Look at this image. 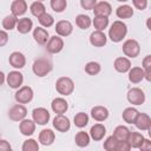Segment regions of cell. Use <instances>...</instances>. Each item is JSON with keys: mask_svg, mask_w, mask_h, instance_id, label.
Segmentation results:
<instances>
[{"mask_svg": "<svg viewBox=\"0 0 151 151\" xmlns=\"http://www.w3.org/2000/svg\"><path fill=\"white\" fill-rule=\"evenodd\" d=\"M51 8L57 12V13H63L66 7H67V1L66 0H51L50 1Z\"/></svg>", "mask_w": 151, "mask_h": 151, "instance_id": "cell-40", "label": "cell"}, {"mask_svg": "<svg viewBox=\"0 0 151 151\" xmlns=\"http://www.w3.org/2000/svg\"><path fill=\"white\" fill-rule=\"evenodd\" d=\"M117 1H119V2H126V1H129V0H117Z\"/></svg>", "mask_w": 151, "mask_h": 151, "instance_id": "cell-50", "label": "cell"}, {"mask_svg": "<svg viewBox=\"0 0 151 151\" xmlns=\"http://www.w3.org/2000/svg\"><path fill=\"white\" fill-rule=\"evenodd\" d=\"M51 114L47 109L45 107H35L32 111V119L38 125H46L50 122Z\"/></svg>", "mask_w": 151, "mask_h": 151, "instance_id": "cell-7", "label": "cell"}, {"mask_svg": "<svg viewBox=\"0 0 151 151\" xmlns=\"http://www.w3.org/2000/svg\"><path fill=\"white\" fill-rule=\"evenodd\" d=\"M64 48V40L59 35H53L50 37L48 41L46 42V51L51 54H57L61 52Z\"/></svg>", "mask_w": 151, "mask_h": 151, "instance_id": "cell-8", "label": "cell"}, {"mask_svg": "<svg viewBox=\"0 0 151 151\" xmlns=\"http://www.w3.org/2000/svg\"><path fill=\"white\" fill-rule=\"evenodd\" d=\"M33 90L29 86H21L17 90L15 94H14V99L17 103L19 104H28L29 101H32L33 99Z\"/></svg>", "mask_w": 151, "mask_h": 151, "instance_id": "cell-5", "label": "cell"}, {"mask_svg": "<svg viewBox=\"0 0 151 151\" xmlns=\"http://www.w3.org/2000/svg\"><path fill=\"white\" fill-rule=\"evenodd\" d=\"M39 143L44 146H50L53 144L54 139H55V133L51 130V129H44L39 132Z\"/></svg>", "mask_w": 151, "mask_h": 151, "instance_id": "cell-22", "label": "cell"}, {"mask_svg": "<svg viewBox=\"0 0 151 151\" xmlns=\"http://www.w3.org/2000/svg\"><path fill=\"white\" fill-rule=\"evenodd\" d=\"M107 38L104 33V31H93L90 34V44L94 47H103L106 45Z\"/></svg>", "mask_w": 151, "mask_h": 151, "instance_id": "cell-18", "label": "cell"}, {"mask_svg": "<svg viewBox=\"0 0 151 151\" xmlns=\"http://www.w3.org/2000/svg\"><path fill=\"white\" fill-rule=\"evenodd\" d=\"M11 149H12L11 144L6 139H1L0 138V151H9Z\"/></svg>", "mask_w": 151, "mask_h": 151, "instance_id": "cell-48", "label": "cell"}, {"mask_svg": "<svg viewBox=\"0 0 151 151\" xmlns=\"http://www.w3.org/2000/svg\"><path fill=\"white\" fill-rule=\"evenodd\" d=\"M8 63L12 67H14L15 70H21L25 67L26 65V57L24 53L19 52V51H14L9 54L8 57Z\"/></svg>", "mask_w": 151, "mask_h": 151, "instance_id": "cell-11", "label": "cell"}, {"mask_svg": "<svg viewBox=\"0 0 151 151\" xmlns=\"http://www.w3.org/2000/svg\"><path fill=\"white\" fill-rule=\"evenodd\" d=\"M126 98L127 101L132 105H142L145 101V93L139 87H132L127 91Z\"/></svg>", "mask_w": 151, "mask_h": 151, "instance_id": "cell-6", "label": "cell"}, {"mask_svg": "<svg viewBox=\"0 0 151 151\" xmlns=\"http://www.w3.org/2000/svg\"><path fill=\"white\" fill-rule=\"evenodd\" d=\"M88 119L90 118H88L87 113H85V112H78L74 116V118H73V123H74V125L77 127L83 129V127H85L88 124Z\"/></svg>", "mask_w": 151, "mask_h": 151, "instance_id": "cell-36", "label": "cell"}, {"mask_svg": "<svg viewBox=\"0 0 151 151\" xmlns=\"http://www.w3.org/2000/svg\"><path fill=\"white\" fill-rule=\"evenodd\" d=\"M96 4H97V0H80V6L86 11L93 9Z\"/></svg>", "mask_w": 151, "mask_h": 151, "instance_id": "cell-44", "label": "cell"}, {"mask_svg": "<svg viewBox=\"0 0 151 151\" xmlns=\"http://www.w3.org/2000/svg\"><path fill=\"white\" fill-rule=\"evenodd\" d=\"M117 142H118V140H117L113 136L107 137V138L104 140V143H103V147H104V150H106V151H116Z\"/></svg>", "mask_w": 151, "mask_h": 151, "instance_id": "cell-42", "label": "cell"}, {"mask_svg": "<svg viewBox=\"0 0 151 151\" xmlns=\"http://www.w3.org/2000/svg\"><path fill=\"white\" fill-rule=\"evenodd\" d=\"M88 134H90L91 139H93L94 142H99V140H101L105 137V134H106V127L104 126V124H101L99 122V123H97V124H94V125L91 126Z\"/></svg>", "mask_w": 151, "mask_h": 151, "instance_id": "cell-19", "label": "cell"}, {"mask_svg": "<svg viewBox=\"0 0 151 151\" xmlns=\"http://www.w3.org/2000/svg\"><path fill=\"white\" fill-rule=\"evenodd\" d=\"M21 150L22 151H38L39 150V143L33 138H28L24 142Z\"/></svg>", "mask_w": 151, "mask_h": 151, "instance_id": "cell-41", "label": "cell"}, {"mask_svg": "<svg viewBox=\"0 0 151 151\" xmlns=\"http://www.w3.org/2000/svg\"><path fill=\"white\" fill-rule=\"evenodd\" d=\"M29 11H31L32 15H34L35 18H39L41 14H44L46 12V7H45V5L41 1H38L37 0V1H34V2L31 4Z\"/></svg>", "mask_w": 151, "mask_h": 151, "instance_id": "cell-34", "label": "cell"}, {"mask_svg": "<svg viewBox=\"0 0 151 151\" xmlns=\"http://www.w3.org/2000/svg\"><path fill=\"white\" fill-rule=\"evenodd\" d=\"M27 116V109L24 104H15L8 110V118L13 122H20Z\"/></svg>", "mask_w": 151, "mask_h": 151, "instance_id": "cell-9", "label": "cell"}, {"mask_svg": "<svg viewBox=\"0 0 151 151\" xmlns=\"http://www.w3.org/2000/svg\"><path fill=\"white\" fill-rule=\"evenodd\" d=\"M127 34V26L122 20H116L109 28V38L113 42H120Z\"/></svg>", "mask_w": 151, "mask_h": 151, "instance_id": "cell-1", "label": "cell"}, {"mask_svg": "<svg viewBox=\"0 0 151 151\" xmlns=\"http://www.w3.org/2000/svg\"><path fill=\"white\" fill-rule=\"evenodd\" d=\"M51 109L57 114H64L68 110V103L63 97H57L51 103Z\"/></svg>", "mask_w": 151, "mask_h": 151, "instance_id": "cell-16", "label": "cell"}, {"mask_svg": "<svg viewBox=\"0 0 151 151\" xmlns=\"http://www.w3.org/2000/svg\"><path fill=\"white\" fill-rule=\"evenodd\" d=\"M116 15L119 19H130L133 15V8L130 5H126V4L120 5L116 9Z\"/></svg>", "mask_w": 151, "mask_h": 151, "instance_id": "cell-28", "label": "cell"}, {"mask_svg": "<svg viewBox=\"0 0 151 151\" xmlns=\"http://www.w3.org/2000/svg\"><path fill=\"white\" fill-rule=\"evenodd\" d=\"M113 67L119 73H127L129 70L132 66H131V61H130L129 58H126V57H118L113 61Z\"/></svg>", "mask_w": 151, "mask_h": 151, "instance_id": "cell-21", "label": "cell"}, {"mask_svg": "<svg viewBox=\"0 0 151 151\" xmlns=\"http://www.w3.org/2000/svg\"><path fill=\"white\" fill-rule=\"evenodd\" d=\"M90 140H91V137L87 132L85 131H79L76 133L74 136V142L76 144L79 146V147H85L90 144Z\"/></svg>", "mask_w": 151, "mask_h": 151, "instance_id": "cell-30", "label": "cell"}, {"mask_svg": "<svg viewBox=\"0 0 151 151\" xmlns=\"http://www.w3.org/2000/svg\"><path fill=\"white\" fill-rule=\"evenodd\" d=\"M122 50L126 58H137L140 53V45L134 39H127L123 42Z\"/></svg>", "mask_w": 151, "mask_h": 151, "instance_id": "cell-4", "label": "cell"}, {"mask_svg": "<svg viewBox=\"0 0 151 151\" xmlns=\"http://www.w3.org/2000/svg\"><path fill=\"white\" fill-rule=\"evenodd\" d=\"M132 4L139 11H144L147 7V0H132Z\"/></svg>", "mask_w": 151, "mask_h": 151, "instance_id": "cell-45", "label": "cell"}, {"mask_svg": "<svg viewBox=\"0 0 151 151\" xmlns=\"http://www.w3.org/2000/svg\"><path fill=\"white\" fill-rule=\"evenodd\" d=\"M15 28L20 34H27L33 29V21L29 18H26V17L20 18V19H18Z\"/></svg>", "mask_w": 151, "mask_h": 151, "instance_id": "cell-25", "label": "cell"}, {"mask_svg": "<svg viewBox=\"0 0 151 151\" xmlns=\"http://www.w3.org/2000/svg\"><path fill=\"white\" fill-rule=\"evenodd\" d=\"M19 130L21 132V134L26 136V137H31L34 132H35V126L37 124L34 123L33 119H27V118H24L22 120L19 122Z\"/></svg>", "mask_w": 151, "mask_h": 151, "instance_id": "cell-15", "label": "cell"}, {"mask_svg": "<svg viewBox=\"0 0 151 151\" xmlns=\"http://www.w3.org/2000/svg\"><path fill=\"white\" fill-rule=\"evenodd\" d=\"M138 113H139V112H138L137 109H134V107H126V109L123 111V113H122V118H123V120H124L125 123H127V124H133Z\"/></svg>", "mask_w": 151, "mask_h": 151, "instance_id": "cell-29", "label": "cell"}, {"mask_svg": "<svg viewBox=\"0 0 151 151\" xmlns=\"http://www.w3.org/2000/svg\"><path fill=\"white\" fill-rule=\"evenodd\" d=\"M93 13L94 15L98 17H110L112 13V6L107 1H99L94 5L93 7Z\"/></svg>", "mask_w": 151, "mask_h": 151, "instance_id": "cell-17", "label": "cell"}, {"mask_svg": "<svg viewBox=\"0 0 151 151\" xmlns=\"http://www.w3.org/2000/svg\"><path fill=\"white\" fill-rule=\"evenodd\" d=\"M52 125H53V127H54L58 132H67V131L71 129L70 119H68L66 116H64V114H57V116L53 118Z\"/></svg>", "mask_w": 151, "mask_h": 151, "instance_id": "cell-12", "label": "cell"}, {"mask_svg": "<svg viewBox=\"0 0 151 151\" xmlns=\"http://www.w3.org/2000/svg\"><path fill=\"white\" fill-rule=\"evenodd\" d=\"M127 143L130 144L131 149H139L140 144L143 143L144 140V136L140 133V132H134V131H130L129 133V137H127Z\"/></svg>", "mask_w": 151, "mask_h": 151, "instance_id": "cell-27", "label": "cell"}, {"mask_svg": "<svg viewBox=\"0 0 151 151\" xmlns=\"http://www.w3.org/2000/svg\"><path fill=\"white\" fill-rule=\"evenodd\" d=\"M33 38H34L35 42H38L39 45H46V42L50 39V34L46 28L39 26L33 29Z\"/></svg>", "mask_w": 151, "mask_h": 151, "instance_id": "cell-23", "label": "cell"}, {"mask_svg": "<svg viewBox=\"0 0 151 151\" xmlns=\"http://www.w3.org/2000/svg\"><path fill=\"white\" fill-rule=\"evenodd\" d=\"M27 9H28V6L26 0H13V2L11 4V13L17 18L24 15L27 12Z\"/></svg>", "mask_w": 151, "mask_h": 151, "instance_id": "cell-20", "label": "cell"}, {"mask_svg": "<svg viewBox=\"0 0 151 151\" xmlns=\"http://www.w3.org/2000/svg\"><path fill=\"white\" fill-rule=\"evenodd\" d=\"M127 77H129V80L130 83L132 84H139L143 79H144V70L139 66H134V67H131L127 72Z\"/></svg>", "mask_w": 151, "mask_h": 151, "instance_id": "cell-26", "label": "cell"}, {"mask_svg": "<svg viewBox=\"0 0 151 151\" xmlns=\"http://www.w3.org/2000/svg\"><path fill=\"white\" fill-rule=\"evenodd\" d=\"M38 21H39L40 26L44 27V28H48V27H51V26L54 25V18L51 14H48L47 12H45L44 14H41L38 18Z\"/></svg>", "mask_w": 151, "mask_h": 151, "instance_id": "cell-38", "label": "cell"}, {"mask_svg": "<svg viewBox=\"0 0 151 151\" xmlns=\"http://www.w3.org/2000/svg\"><path fill=\"white\" fill-rule=\"evenodd\" d=\"M5 81H6V76H5V73H4L2 71H0V86H1Z\"/></svg>", "mask_w": 151, "mask_h": 151, "instance_id": "cell-49", "label": "cell"}, {"mask_svg": "<svg viewBox=\"0 0 151 151\" xmlns=\"http://www.w3.org/2000/svg\"><path fill=\"white\" fill-rule=\"evenodd\" d=\"M55 90L59 94L67 97L74 91V81L70 77H60L55 81Z\"/></svg>", "mask_w": 151, "mask_h": 151, "instance_id": "cell-3", "label": "cell"}, {"mask_svg": "<svg viewBox=\"0 0 151 151\" xmlns=\"http://www.w3.org/2000/svg\"><path fill=\"white\" fill-rule=\"evenodd\" d=\"M54 31H55L57 35H59L61 38L63 37H68L73 32V25L68 20H59L55 24Z\"/></svg>", "mask_w": 151, "mask_h": 151, "instance_id": "cell-13", "label": "cell"}, {"mask_svg": "<svg viewBox=\"0 0 151 151\" xmlns=\"http://www.w3.org/2000/svg\"><path fill=\"white\" fill-rule=\"evenodd\" d=\"M8 39H9V38H8V33H7V31H5V29H0V47L7 45Z\"/></svg>", "mask_w": 151, "mask_h": 151, "instance_id": "cell-46", "label": "cell"}, {"mask_svg": "<svg viewBox=\"0 0 151 151\" xmlns=\"http://www.w3.org/2000/svg\"><path fill=\"white\" fill-rule=\"evenodd\" d=\"M6 81L8 84V86L11 88H14V90H18L19 87L22 86V83H24V76L21 72H19L18 70H14V71H11L7 76H6Z\"/></svg>", "mask_w": 151, "mask_h": 151, "instance_id": "cell-10", "label": "cell"}, {"mask_svg": "<svg viewBox=\"0 0 151 151\" xmlns=\"http://www.w3.org/2000/svg\"><path fill=\"white\" fill-rule=\"evenodd\" d=\"M101 71V66L97 61H88L85 65V72L90 76H96Z\"/></svg>", "mask_w": 151, "mask_h": 151, "instance_id": "cell-39", "label": "cell"}, {"mask_svg": "<svg viewBox=\"0 0 151 151\" xmlns=\"http://www.w3.org/2000/svg\"><path fill=\"white\" fill-rule=\"evenodd\" d=\"M133 124L140 131H150V129H151V118L147 113H138Z\"/></svg>", "mask_w": 151, "mask_h": 151, "instance_id": "cell-14", "label": "cell"}, {"mask_svg": "<svg viewBox=\"0 0 151 151\" xmlns=\"http://www.w3.org/2000/svg\"><path fill=\"white\" fill-rule=\"evenodd\" d=\"M139 150H142V151H149V150H151V140L144 138L143 143L139 146Z\"/></svg>", "mask_w": 151, "mask_h": 151, "instance_id": "cell-47", "label": "cell"}, {"mask_svg": "<svg viewBox=\"0 0 151 151\" xmlns=\"http://www.w3.org/2000/svg\"><path fill=\"white\" fill-rule=\"evenodd\" d=\"M131 146L127 143V140H118L116 145V151H130Z\"/></svg>", "mask_w": 151, "mask_h": 151, "instance_id": "cell-43", "label": "cell"}, {"mask_svg": "<svg viewBox=\"0 0 151 151\" xmlns=\"http://www.w3.org/2000/svg\"><path fill=\"white\" fill-rule=\"evenodd\" d=\"M52 70H53V65L46 58H39V59L34 60V63L32 65L33 73L37 77H40V78L47 76L50 72H52Z\"/></svg>", "mask_w": 151, "mask_h": 151, "instance_id": "cell-2", "label": "cell"}, {"mask_svg": "<svg viewBox=\"0 0 151 151\" xmlns=\"http://www.w3.org/2000/svg\"><path fill=\"white\" fill-rule=\"evenodd\" d=\"M142 68L144 70V79H146L147 81L151 80V55L147 54L144 57L143 61H142Z\"/></svg>", "mask_w": 151, "mask_h": 151, "instance_id": "cell-37", "label": "cell"}, {"mask_svg": "<svg viewBox=\"0 0 151 151\" xmlns=\"http://www.w3.org/2000/svg\"><path fill=\"white\" fill-rule=\"evenodd\" d=\"M109 114H110L109 110L105 106H101V105L94 106L91 110V117L96 122H104V120H106L109 118Z\"/></svg>", "mask_w": 151, "mask_h": 151, "instance_id": "cell-24", "label": "cell"}, {"mask_svg": "<svg viewBox=\"0 0 151 151\" xmlns=\"http://www.w3.org/2000/svg\"><path fill=\"white\" fill-rule=\"evenodd\" d=\"M129 133H130V130L127 126L125 125H118L114 130H113V137L117 139V140H126L127 137H129Z\"/></svg>", "mask_w": 151, "mask_h": 151, "instance_id": "cell-32", "label": "cell"}, {"mask_svg": "<svg viewBox=\"0 0 151 151\" xmlns=\"http://www.w3.org/2000/svg\"><path fill=\"white\" fill-rule=\"evenodd\" d=\"M38 1H41V2H42V1H45V0H38Z\"/></svg>", "mask_w": 151, "mask_h": 151, "instance_id": "cell-51", "label": "cell"}, {"mask_svg": "<svg viewBox=\"0 0 151 151\" xmlns=\"http://www.w3.org/2000/svg\"><path fill=\"white\" fill-rule=\"evenodd\" d=\"M17 22H18V18L13 14H9V15H6L4 19H2V28L5 31H12L17 27Z\"/></svg>", "mask_w": 151, "mask_h": 151, "instance_id": "cell-33", "label": "cell"}, {"mask_svg": "<svg viewBox=\"0 0 151 151\" xmlns=\"http://www.w3.org/2000/svg\"><path fill=\"white\" fill-rule=\"evenodd\" d=\"M92 25L97 31H104L109 26V17H98L94 15V19L92 20Z\"/></svg>", "mask_w": 151, "mask_h": 151, "instance_id": "cell-35", "label": "cell"}, {"mask_svg": "<svg viewBox=\"0 0 151 151\" xmlns=\"http://www.w3.org/2000/svg\"><path fill=\"white\" fill-rule=\"evenodd\" d=\"M76 25L80 29H87L92 25V19L86 14H78L76 17Z\"/></svg>", "mask_w": 151, "mask_h": 151, "instance_id": "cell-31", "label": "cell"}]
</instances>
